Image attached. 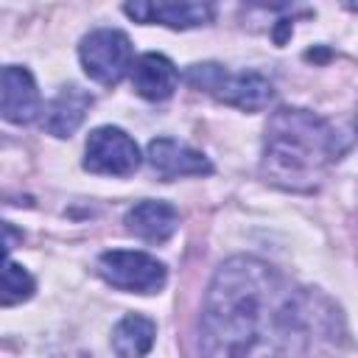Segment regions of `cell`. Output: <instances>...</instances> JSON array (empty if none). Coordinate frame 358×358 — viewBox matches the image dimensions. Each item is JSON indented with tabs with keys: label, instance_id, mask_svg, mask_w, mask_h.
<instances>
[{
	"label": "cell",
	"instance_id": "7",
	"mask_svg": "<svg viewBox=\"0 0 358 358\" xmlns=\"http://www.w3.org/2000/svg\"><path fill=\"white\" fill-rule=\"evenodd\" d=\"M145 159L162 182H171V179H179V176H207V173H213V162L201 151H196V148H190V145H185L173 137L151 140L148 151H145Z\"/></svg>",
	"mask_w": 358,
	"mask_h": 358
},
{
	"label": "cell",
	"instance_id": "11",
	"mask_svg": "<svg viewBox=\"0 0 358 358\" xmlns=\"http://www.w3.org/2000/svg\"><path fill=\"white\" fill-rule=\"evenodd\" d=\"M126 229L148 243H165L179 229V210L168 201L145 199L126 213Z\"/></svg>",
	"mask_w": 358,
	"mask_h": 358
},
{
	"label": "cell",
	"instance_id": "15",
	"mask_svg": "<svg viewBox=\"0 0 358 358\" xmlns=\"http://www.w3.org/2000/svg\"><path fill=\"white\" fill-rule=\"evenodd\" d=\"M14 249V227L6 221V252H11Z\"/></svg>",
	"mask_w": 358,
	"mask_h": 358
},
{
	"label": "cell",
	"instance_id": "4",
	"mask_svg": "<svg viewBox=\"0 0 358 358\" xmlns=\"http://www.w3.org/2000/svg\"><path fill=\"white\" fill-rule=\"evenodd\" d=\"M103 282L129 294H157L165 288V263L140 249H109L98 255L95 263Z\"/></svg>",
	"mask_w": 358,
	"mask_h": 358
},
{
	"label": "cell",
	"instance_id": "8",
	"mask_svg": "<svg viewBox=\"0 0 358 358\" xmlns=\"http://www.w3.org/2000/svg\"><path fill=\"white\" fill-rule=\"evenodd\" d=\"M123 11L137 20V22H159L176 31L185 28H199L213 20V6L210 3H193V0H140V3H126Z\"/></svg>",
	"mask_w": 358,
	"mask_h": 358
},
{
	"label": "cell",
	"instance_id": "5",
	"mask_svg": "<svg viewBox=\"0 0 358 358\" xmlns=\"http://www.w3.org/2000/svg\"><path fill=\"white\" fill-rule=\"evenodd\" d=\"M78 59L84 73L103 84L115 87L126 73H131V39L117 28H95L78 45Z\"/></svg>",
	"mask_w": 358,
	"mask_h": 358
},
{
	"label": "cell",
	"instance_id": "16",
	"mask_svg": "<svg viewBox=\"0 0 358 358\" xmlns=\"http://www.w3.org/2000/svg\"><path fill=\"white\" fill-rule=\"evenodd\" d=\"M355 129H358V112H355Z\"/></svg>",
	"mask_w": 358,
	"mask_h": 358
},
{
	"label": "cell",
	"instance_id": "2",
	"mask_svg": "<svg viewBox=\"0 0 358 358\" xmlns=\"http://www.w3.org/2000/svg\"><path fill=\"white\" fill-rule=\"evenodd\" d=\"M338 154V134L322 115L299 106H280L266 123L260 171L266 182L282 190L313 193Z\"/></svg>",
	"mask_w": 358,
	"mask_h": 358
},
{
	"label": "cell",
	"instance_id": "10",
	"mask_svg": "<svg viewBox=\"0 0 358 358\" xmlns=\"http://www.w3.org/2000/svg\"><path fill=\"white\" fill-rule=\"evenodd\" d=\"M92 106V95L81 90L78 84H64L45 106L42 115V129L53 137H70L87 117Z\"/></svg>",
	"mask_w": 358,
	"mask_h": 358
},
{
	"label": "cell",
	"instance_id": "13",
	"mask_svg": "<svg viewBox=\"0 0 358 358\" xmlns=\"http://www.w3.org/2000/svg\"><path fill=\"white\" fill-rule=\"evenodd\" d=\"M157 324L143 313H126L112 327V350L117 358H145L154 347Z\"/></svg>",
	"mask_w": 358,
	"mask_h": 358
},
{
	"label": "cell",
	"instance_id": "14",
	"mask_svg": "<svg viewBox=\"0 0 358 358\" xmlns=\"http://www.w3.org/2000/svg\"><path fill=\"white\" fill-rule=\"evenodd\" d=\"M36 291V282L34 277L20 266L14 263L11 257H6V266H3V294H0V305L3 308H14L25 299H31Z\"/></svg>",
	"mask_w": 358,
	"mask_h": 358
},
{
	"label": "cell",
	"instance_id": "6",
	"mask_svg": "<svg viewBox=\"0 0 358 358\" xmlns=\"http://www.w3.org/2000/svg\"><path fill=\"white\" fill-rule=\"evenodd\" d=\"M137 143L117 126H98L87 137L84 168L101 176H129L140 168Z\"/></svg>",
	"mask_w": 358,
	"mask_h": 358
},
{
	"label": "cell",
	"instance_id": "1",
	"mask_svg": "<svg viewBox=\"0 0 358 358\" xmlns=\"http://www.w3.org/2000/svg\"><path fill=\"white\" fill-rule=\"evenodd\" d=\"M302 336L299 299L263 260L238 255L218 266L204 296L199 350L201 358H255Z\"/></svg>",
	"mask_w": 358,
	"mask_h": 358
},
{
	"label": "cell",
	"instance_id": "9",
	"mask_svg": "<svg viewBox=\"0 0 358 358\" xmlns=\"http://www.w3.org/2000/svg\"><path fill=\"white\" fill-rule=\"evenodd\" d=\"M0 112L8 123H31L39 115V90L31 70L20 64L3 67V90H0Z\"/></svg>",
	"mask_w": 358,
	"mask_h": 358
},
{
	"label": "cell",
	"instance_id": "12",
	"mask_svg": "<svg viewBox=\"0 0 358 358\" xmlns=\"http://www.w3.org/2000/svg\"><path fill=\"white\" fill-rule=\"evenodd\" d=\"M179 84L176 64L162 53H143L131 67V87L145 101H165Z\"/></svg>",
	"mask_w": 358,
	"mask_h": 358
},
{
	"label": "cell",
	"instance_id": "3",
	"mask_svg": "<svg viewBox=\"0 0 358 358\" xmlns=\"http://www.w3.org/2000/svg\"><path fill=\"white\" fill-rule=\"evenodd\" d=\"M185 78L190 87L210 92L221 103H229V106L243 109V112H260L274 98L271 81L263 78L260 73H227L215 62L193 64L185 73Z\"/></svg>",
	"mask_w": 358,
	"mask_h": 358
}]
</instances>
